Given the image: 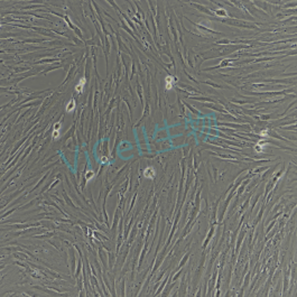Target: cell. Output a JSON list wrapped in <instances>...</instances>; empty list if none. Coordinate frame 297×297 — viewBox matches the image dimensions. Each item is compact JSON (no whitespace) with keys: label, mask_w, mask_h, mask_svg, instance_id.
<instances>
[{"label":"cell","mask_w":297,"mask_h":297,"mask_svg":"<svg viewBox=\"0 0 297 297\" xmlns=\"http://www.w3.org/2000/svg\"><path fill=\"white\" fill-rule=\"evenodd\" d=\"M143 176L146 177V178H150L153 180L155 176H156V170H155L154 167H147L145 170H143Z\"/></svg>","instance_id":"cell-1"},{"label":"cell","mask_w":297,"mask_h":297,"mask_svg":"<svg viewBox=\"0 0 297 297\" xmlns=\"http://www.w3.org/2000/svg\"><path fill=\"white\" fill-rule=\"evenodd\" d=\"M174 83H175V79H174V77L170 76V75L166 76V79H165V88H166V90H170V89L173 88Z\"/></svg>","instance_id":"cell-2"},{"label":"cell","mask_w":297,"mask_h":297,"mask_svg":"<svg viewBox=\"0 0 297 297\" xmlns=\"http://www.w3.org/2000/svg\"><path fill=\"white\" fill-rule=\"evenodd\" d=\"M85 79L84 77H82L80 80V82L76 84V86H75V91L77 92V93H82L83 92V89H84V84H85Z\"/></svg>","instance_id":"cell-3"},{"label":"cell","mask_w":297,"mask_h":297,"mask_svg":"<svg viewBox=\"0 0 297 297\" xmlns=\"http://www.w3.org/2000/svg\"><path fill=\"white\" fill-rule=\"evenodd\" d=\"M74 109H75V100L71 99V101L67 103V106H66V111H67V112H72Z\"/></svg>","instance_id":"cell-4"},{"label":"cell","mask_w":297,"mask_h":297,"mask_svg":"<svg viewBox=\"0 0 297 297\" xmlns=\"http://www.w3.org/2000/svg\"><path fill=\"white\" fill-rule=\"evenodd\" d=\"M52 137H53V139H54V140L57 139V138L59 137V131H57V130H54V132H53V136H52Z\"/></svg>","instance_id":"cell-5"},{"label":"cell","mask_w":297,"mask_h":297,"mask_svg":"<svg viewBox=\"0 0 297 297\" xmlns=\"http://www.w3.org/2000/svg\"><path fill=\"white\" fill-rule=\"evenodd\" d=\"M62 128V125L59 123V122H57V123H55V126H54V130H57V131H59V129Z\"/></svg>","instance_id":"cell-6"},{"label":"cell","mask_w":297,"mask_h":297,"mask_svg":"<svg viewBox=\"0 0 297 297\" xmlns=\"http://www.w3.org/2000/svg\"><path fill=\"white\" fill-rule=\"evenodd\" d=\"M86 176H88V177H86V180H91V178H92V177H93V172H92V170H91V172L89 173V174H88V175H86Z\"/></svg>","instance_id":"cell-7"},{"label":"cell","mask_w":297,"mask_h":297,"mask_svg":"<svg viewBox=\"0 0 297 297\" xmlns=\"http://www.w3.org/2000/svg\"><path fill=\"white\" fill-rule=\"evenodd\" d=\"M267 133H268L267 131H262V132H261V135H262V136H267Z\"/></svg>","instance_id":"cell-8"}]
</instances>
